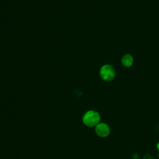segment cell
<instances>
[{"label":"cell","instance_id":"cell-1","mask_svg":"<svg viewBox=\"0 0 159 159\" xmlns=\"http://www.w3.org/2000/svg\"><path fill=\"white\" fill-rule=\"evenodd\" d=\"M101 116L95 111H87L83 117V122L84 125L88 127H94L99 123Z\"/></svg>","mask_w":159,"mask_h":159},{"label":"cell","instance_id":"cell-2","mask_svg":"<svg viewBox=\"0 0 159 159\" xmlns=\"http://www.w3.org/2000/svg\"><path fill=\"white\" fill-rule=\"evenodd\" d=\"M101 78L105 81H110L112 80L115 76V71L112 66L109 64L102 66L99 70Z\"/></svg>","mask_w":159,"mask_h":159},{"label":"cell","instance_id":"cell-3","mask_svg":"<svg viewBox=\"0 0 159 159\" xmlns=\"http://www.w3.org/2000/svg\"><path fill=\"white\" fill-rule=\"evenodd\" d=\"M95 132L96 134L101 137H106L110 133V127L106 123H99L95 126Z\"/></svg>","mask_w":159,"mask_h":159},{"label":"cell","instance_id":"cell-4","mask_svg":"<svg viewBox=\"0 0 159 159\" xmlns=\"http://www.w3.org/2000/svg\"><path fill=\"white\" fill-rule=\"evenodd\" d=\"M133 57L130 54H125L122 58V63L126 67L130 66L133 64Z\"/></svg>","mask_w":159,"mask_h":159},{"label":"cell","instance_id":"cell-5","mask_svg":"<svg viewBox=\"0 0 159 159\" xmlns=\"http://www.w3.org/2000/svg\"><path fill=\"white\" fill-rule=\"evenodd\" d=\"M143 159H153V157L152 155H150L149 154H147L146 155L144 156Z\"/></svg>","mask_w":159,"mask_h":159},{"label":"cell","instance_id":"cell-6","mask_svg":"<svg viewBox=\"0 0 159 159\" xmlns=\"http://www.w3.org/2000/svg\"><path fill=\"white\" fill-rule=\"evenodd\" d=\"M157 149L159 150V141H158V142L157 144Z\"/></svg>","mask_w":159,"mask_h":159},{"label":"cell","instance_id":"cell-7","mask_svg":"<svg viewBox=\"0 0 159 159\" xmlns=\"http://www.w3.org/2000/svg\"><path fill=\"white\" fill-rule=\"evenodd\" d=\"M158 158H159V153H158Z\"/></svg>","mask_w":159,"mask_h":159}]
</instances>
